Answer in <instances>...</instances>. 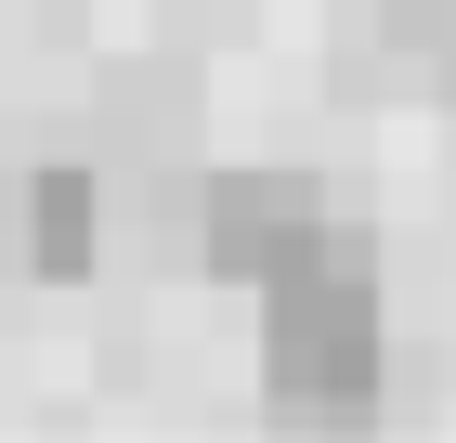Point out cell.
Listing matches in <instances>:
<instances>
[{"label": "cell", "instance_id": "6da1fadb", "mask_svg": "<svg viewBox=\"0 0 456 443\" xmlns=\"http://www.w3.org/2000/svg\"><path fill=\"white\" fill-rule=\"evenodd\" d=\"M379 261L352 235H326L314 261H287L274 287H261V391H274V417H300V431H365L379 417Z\"/></svg>", "mask_w": 456, "mask_h": 443}, {"label": "cell", "instance_id": "7a4b0ae2", "mask_svg": "<svg viewBox=\"0 0 456 443\" xmlns=\"http://www.w3.org/2000/svg\"><path fill=\"white\" fill-rule=\"evenodd\" d=\"M326 235H339V222H326V196L300 170H222L209 196H196V261H209L222 287H274V274L314 261Z\"/></svg>", "mask_w": 456, "mask_h": 443}, {"label": "cell", "instance_id": "3957f363", "mask_svg": "<svg viewBox=\"0 0 456 443\" xmlns=\"http://www.w3.org/2000/svg\"><path fill=\"white\" fill-rule=\"evenodd\" d=\"M105 248V183L78 157H39L27 183H0V274H39V287H78Z\"/></svg>", "mask_w": 456, "mask_h": 443}, {"label": "cell", "instance_id": "277c9868", "mask_svg": "<svg viewBox=\"0 0 456 443\" xmlns=\"http://www.w3.org/2000/svg\"><path fill=\"white\" fill-rule=\"evenodd\" d=\"M391 53L456 92V0H391Z\"/></svg>", "mask_w": 456, "mask_h": 443}]
</instances>
